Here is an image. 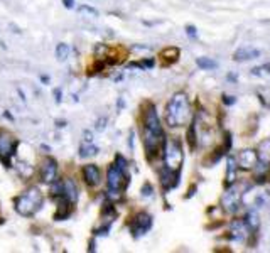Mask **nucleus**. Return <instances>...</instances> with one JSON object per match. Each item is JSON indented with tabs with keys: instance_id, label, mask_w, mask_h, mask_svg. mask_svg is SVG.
<instances>
[{
	"instance_id": "nucleus-1",
	"label": "nucleus",
	"mask_w": 270,
	"mask_h": 253,
	"mask_svg": "<svg viewBox=\"0 0 270 253\" xmlns=\"http://www.w3.org/2000/svg\"><path fill=\"white\" fill-rule=\"evenodd\" d=\"M164 132L160 119L154 105H149L143 112V130H142V143L145 149L147 159H154L164 145Z\"/></svg>"
},
{
	"instance_id": "nucleus-2",
	"label": "nucleus",
	"mask_w": 270,
	"mask_h": 253,
	"mask_svg": "<svg viewBox=\"0 0 270 253\" xmlns=\"http://www.w3.org/2000/svg\"><path fill=\"white\" fill-rule=\"evenodd\" d=\"M191 117V105L189 98L186 93H174L172 98L169 100L167 107H165V124L171 128H177V126H184L189 124Z\"/></svg>"
},
{
	"instance_id": "nucleus-3",
	"label": "nucleus",
	"mask_w": 270,
	"mask_h": 253,
	"mask_svg": "<svg viewBox=\"0 0 270 253\" xmlns=\"http://www.w3.org/2000/svg\"><path fill=\"white\" fill-rule=\"evenodd\" d=\"M42 204H44V196L36 186L29 187L27 191H24L22 194H19L14 199V208L17 215L24 218H32L42 208Z\"/></svg>"
},
{
	"instance_id": "nucleus-4",
	"label": "nucleus",
	"mask_w": 270,
	"mask_h": 253,
	"mask_svg": "<svg viewBox=\"0 0 270 253\" xmlns=\"http://www.w3.org/2000/svg\"><path fill=\"white\" fill-rule=\"evenodd\" d=\"M162 155H164V167L171 169V171H176V172L181 171L182 160H184V154H182L181 142L177 140V138L164 140Z\"/></svg>"
},
{
	"instance_id": "nucleus-5",
	"label": "nucleus",
	"mask_w": 270,
	"mask_h": 253,
	"mask_svg": "<svg viewBox=\"0 0 270 253\" xmlns=\"http://www.w3.org/2000/svg\"><path fill=\"white\" fill-rule=\"evenodd\" d=\"M17 147H19V140L7 130H0V162L5 167L12 165V157L17 154Z\"/></svg>"
},
{
	"instance_id": "nucleus-6",
	"label": "nucleus",
	"mask_w": 270,
	"mask_h": 253,
	"mask_svg": "<svg viewBox=\"0 0 270 253\" xmlns=\"http://www.w3.org/2000/svg\"><path fill=\"white\" fill-rule=\"evenodd\" d=\"M129 184H130V177H129L127 171L120 169L117 164H112L110 167L107 169L108 191H120V193H124Z\"/></svg>"
},
{
	"instance_id": "nucleus-7",
	"label": "nucleus",
	"mask_w": 270,
	"mask_h": 253,
	"mask_svg": "<svg viewBox=\"0 0 270 253\" xmlns=\"http://www.w3.org/2000/svg\"><path fill=\"white\" fill-rule=\"evenodd\" d=\"M129 228H130V233H132L134 238L143 237V235L152 228V216L145 211L137 213V215L132 218V221H130Z\"/></svg>"
},
{
	"instance_id": "nucleus-8",
	"label": "nucleus",
	"mask_w": 270,
	"mask_h": 253,
	"mask_svg": "<svg viewBox=\"0 0 270 253\" xmlns=\"http://www.w3.org/2000/svg\"><path fill=\"white\" fill-rule=\"evenodd\" d=\"M240 201H242L240 191L232 184V187L221 196V208H223L226 213H237L238 208H240Z\"/></svg>"
},
{
	"instance_id": "nucleus-9",
	"label": "nucleus",
	"mask_w": 270,
	"mask_h": 253,
	"mask_svg": "<svg viewBox=\"0 0 270 253\" xmlns=\"http://www.w3.org/2000/svg\"><path fill=\"white\" fill-rule=\"evenodd\" d=\"M250 228L247 226V223L243 220H233L232 223H230V228H228V237L230 240H233V242H247L248 237H250Z\"/></svg>"
},
{
	"instance_id": "nucleus-10",
	"label": "nucleus",
	"mask_w": 270,
	"mask_h": 253,
	"mask_svg": "<svg viewBox=\"0 0 270 253\" xmlns=\"http://www.w3.org/2000/svg\"><path fill=\"white\" fill-rule=\"evenodd\" d=\"M39 177L44 184H51L58 179V162L53 157H47V159L42 160L41 169H39Z\"/></svg>"
},
{
	"instance_id": "nucleus-11",
	"label": "nucleus",
	"mask_w": 270,
	"mask_h": 253,
	"mask_svg": "<svg viewBox=\"0 0 270 253\" xmlns=\"http://www.w3.org/2000/svg\"><path fill=\"white\" fill-rule=\"evenodd\" d=\"M80 198V191H78V184L73 179H61V198L59 199H66L68 203H71L73 206L78 203Z\"/></svg>"
},
{
	"instance_id": "nucleus-12",
	"label": "nucleus",
	"mask_w": 270,
	"mask_h": 253,
	"mask_svg": "<svg viewBox=\"0 0 270 253\" xmlns=\"http://www.w3.org/2000/svg\"><path fill=\"white\" fill-rule=\"evenodd\" d=\"M81 174H83L85 182L90 187H97L102 184V171H100V167L97 164H86L85 167H83Z\"/></svg>"
},
{
	"instance_id": "nucleus-13",
	"label": "nucleus",
	"mask_w": 270,
	"mask_h": 253,
	"mask_svg": "<svg viewBox=\"0 0 270 253\" xmlns=\"http://www.w3.org/2000/svg\"><path fill=\"white\" fill-rule=\"evenodd\" d=\"M257 160H259L257 152L254 149H245L240 152V155H238L237 164H238V167L243 169V171H250V169L255 167Z\"/></svg>"
},
{
	"instance_id": "nucleus-14",
	"label": "nucleus",
	"mask_w": 270,
	"mask_h": 253,
	"mask_svg": "<svg viewBox=\"0 0 270 253\" xmlns=\"http://www.w3.org/2000/svg\"><path fill=\"white\" fill-rule=\"evenodd\" d=\"M159 176H160V186H162L164 191H169L179 184V172H176V171L162 167V171H160Z\"/></svg>"
},
{
	"instance_id": "nucleus-15",
	"label": "nucleus",
	"mask_w": 270,
	"mask_h": 253,
	"mask_svg": "<svg viewBox=\"0 0 270 253\" xmlns=\"http://www.w3.org/2000/svg\"><path fill=\"white\" fill-rule=\"evenodd\" d=\"M260 56V51L255 49V47H240V49L235 51L233 54V59L238 61V63H242V61H252L255 58H259Z\"/></svg>"
},
{
	"instance_id": "nucleus-16",
	"label": "nucleus",
	"mask_w": 270,
	"mask_h": 253,
	"mask_svg": "<svg viewBox=\"0 0 270 253\" xmlns=\"http://www.w3.org/2000/svg\"><path fill=\"white\" fill-rule=\"evenodd\" d=\"M78 152H80V157H81V159H88V157L98 155L100 147H98V145H95V142H93V140H81L80 149H78Z\"/></svg>"
},
{
	"instance_id": "nucleus-17",
	"label": "nucleus",
	"mask_w": 270,
	"mask_h": 253,
	"mask_svg": "<svg viewBox=\"0 0 270 253\" xmlns=\"http://www.w3.org/2000/svg\"><path fill=\"white\" fill-rule=\"evenodd\" d=\"M237 169H238V164H237V159L235 157H228V162H226V184H235L237 181Z\"/></svg>"
},
{
	"instance_id": "nucleus-18",
	"label": "nucleus",
	"mask_w": 270,
	"mask_h": 253,
	"mask_svg": "<svg viewBox=\"0 0 270 253\" xmlns=\"http://www.w3.org/2000/svg\"><path fill=\"white\" fill-rule=\"evenodd\" d=\"M257 157H259L260 162L270 165V138H267V140H264V142H260L259 150H257Z\"/></svg>"
},
{
	"instance_id": "nucleus-19",
	"label": "nucleus",
	"mask_w": 270,
	"mask_h": 253,
	"mask_svg": "<svg viewBox=\"0 0 270 253\" xmlns=\"http://www.w3.org/2000/svg\"><path fill=\"white\" fill-rule=\"evenodd\" d=\"M15 171H17V174H19V176L22 177V179H25V181H29V179L34 176L36 169H34V165H30L29 162H17Z\"/></svg>"
},
{
	"instance_id": "nucleus-20",
	"label": "nucleus",
	"mask_w": 270,
	"mask_h": 253,
	"mask_svg": "<svg viewBox=\"0 0 270 253\" xmlns=\"http://www.w3.org/2000/svg\"><path fill=\"white\" fill-rule=\"evenodd\" d=\"M252 76H257V78H262V80H267L270 81V63L267 64H262V66H257L250 71Z\"/></svg>"
},
{
	"instance_id": "nucleus-21",
	"label": "nucleus",
	"mask_w": 270,
	"mask_h": 253,
	"mask_svg": "<svg viewBox=\"0 0 270 253\" xmlns=\"http://www.w3.org/2000/svg\"><path fill=\"white\" fill-rule=\"evenodd\" d=\"M69 54H71V47H69V44H66V42L58 44V47H56V58H58V61H66L69 58Z\"/></svg>"
},
{
	"instance_id": "nucleus-22",
	"label": "nucleus",
	"mask_w": 270,
	"mask_h": 253,
	"mask_svg": "<svg viewBox=\"0 0 270 253\" xmlns=\"http://www.w3.org/2000/svg\"><path fill=\"white\" fill-rule=\"evenodd\" d=\"M247 223V226L250 228L252 231H255L257 228L260 226V220H259V215H257L255 211H248L247 213V216H245V220H243Z\"/></svg>"
},
{
	"instance_id": "nucleus-23",
	"label": "nucleus",
	"mask_w": 270,
	"mask_h": 253,
	"mask_svg": "<svg viewBox=\"0 0 270 253\" xmlns=\"http://www.w3.org/2000/svg\"><path fill=\"white\" fill-rule=\"evenodd\" d=\"M196 64L201 69H204V71H211V69L216 68V61H213L211 58H198L196 59Z\"/></svg>"
},
{
	"instance_id": "nucleus-24",
	"label": "nucleus",
	"mask_w": 270,
	"mask_h": 253,
	"mask_svg": "<svg viewBox=\"0 0 270 253\" xmlns=\"http://www.w3.org/2000/svg\"><path fill=\"white\" fill-rule=\"evenodd\" d=\"M160 56L169 61H176L177 58H179V49L177 47H167V49H164L162 52H160Z\"/></svg>"
},
{
	"instance_id": "nucleus-25",
	"label": "nucleus",
	"mask_w": 270,
	"mask_h": 253,
	"mask_svg": "<svg viewBox=\"0 0 270 253\" xmlns=\"http://www.w3.org/2000/svg\"><path fill=\"white\" fill-rule=\"evenodd\" d=\"M140 194H142V198H152V196H154V187H152V184L145 182L140 189Z\"/></svg>"
},
{
	"instance_id": "nucleus-26",
	"label": "nucleus",
	"mask_w": 270,
	"mask_h": 253,
	"mask_svg": "<svg viewBox=\"0 0 270 253\" xmlns=\"http://www.w3.org/2000/svg\"><path fill=\"white\" fill-rule=\"evenodd\" d=\"M115 164L119 165L120 169H124V171H127L129 169V162H127V159H125L124 155H115Z\"/></svg>"
},
{
	"instance_id": "nucleus-27",
	"label": "nucleus",
	"mask_w": 270,
	"mask_h": 253,
	"mask_svg": "<svg viewBox=\"0 0 270 253\" xmlns=\"http://www.w3.org/2000/svg\"><path fill=\"white\" fill-rule=\"evenodd\" d=\"M80 12H86V14H90V15H93V17H98V10L97 8H93V7H88V5H81L80 8H78Z\"/></svg>"
},
{
	"instance_id": "nucleus-28",
	"label": "nucleus",
	"mask_w": 270,
	"mask_h": 253,
	"mask_svg": "<svg viewBox=\"0 0 270 253\" xmlns=\"http://www.w3.org/2000/svg\"><path fill=\"white\" fill-rule=\"evenodd\" d=\"M186 34H188V36L189 37H196V36H198V32H196V27H194V25H188V27H186Z\"/></svg>"
},
{
	"instance_id": "nucleus-29",
	"label": "nucleus",
	"mask_w": 270,
	"mask_h": 253,
	"mask_svg": "<svg viewBox=\"0 0 270 253\" xmlns=\"http://www.w3.org/2000/svg\"><path fill=\"white\" fill-rule=\"evenodd\" d=\"M107 122H108L107 117H105V119H100V120H98V124H97V130H100V132H102V130H105Z\"/></svg>"
},
{
	"instance_id": "nucleus-30",
	"label": "nucleus",
	"mask_w": 270,
	"mask_h": 253,
	"mask_svg": "<svg viewBox=\"0 0 270 253\" xmlns=\"http://www.w3.org/2000/svg\"><path fill=\"white\" fill-rule=\"evenodd\" d=\"M235 97H232V95H223V103L225 105H235Z\"/></svg>"
},
{
	"instance_id": "nucleus-31",
	"label": "nucleus",
	"mask_w": 270,
	"mask_h": 253,
	"mask_svg": "<svg viewBox=\"0 0 270 253\" xmlns=\"http://www.w3.org/2000/svg\"><path fill=\"white\" fill-rule=\"evenodd\" d=\"M63 3H64V7H66V8L75 7V0H63Z\"/></svg>"
},
{
	"instance_id": "nucleus-32",
	"label": "nucleus",
	"mask_w": 270,
	"mask_h": 253,
	"mask_svg": "<svg viewBox=\"0 0 270 253\" xmlns=\"http://www.w3.org/2000/svg\"><path fill=\"white\" fill-rule=\"evenodd\" d=\"M54 98H56V103H61V90L59 88L54 90Z\"/></svg>"
},
{
	"instance_id": "nucleus-33",
	"label": "nucleus",
	"mask_w": 270,
	"mask_h": 253,
	"mask_svg": "<svg viewBox=\"0 0 270 253\" xmlns=\"http://www.w3.org/2000/svg\"><path fill=\"white\" fill-rule=\"evenodd\" d=\"M61 126H63V128H64V126H66V122H61V120H58V128H61Z\"/></svg>"
},
{
	"instance_id": "nucleus-34",
	"label": "nucleus",
	"mask_w": 270,
	"mask_h": 253,
	"mask_svg": "<svg viewBox=\"0 0 270 253\" xmlns=\"http://www.w3.org/2000/svg\"><path fill=\"white\" fill-rule=\"evenodd\" d=\"M3 117H5V119H8V120H14V119H12V115H10V113H3Z\"/></svg>"
},
{
	"instance_id": "nucleus-35",
	"label": "nucleus",
	"mask_w": 270,
	"mask_h": 253,
	"mask_svg": "<svg viewBox=\"0 0 270 253\" xmlns=\"http://www.w3.org/2000/svg\"><path fill=\"white\" fill-rule=\"evenodd\" d=\"M124 105H125V103H124V100L120 98V100H119V108H124Z\"/></svg>"
},
{
	"instance_id": "nucleus-36",
	"label": "nucleus",
	"mask_w": 270,
	"mask_h": 253,
	"mask_svg": "<svg viewBox=\"0 0 270 253\" xmlns=\"http://www.w3.org/2000/svg\"><path fill=\"white\" fill-rule=\"evenodd\" d=\"M41 80H42V83H47V81H49V78H47V76H42Z\"/></svg>"
}]
</instances>
